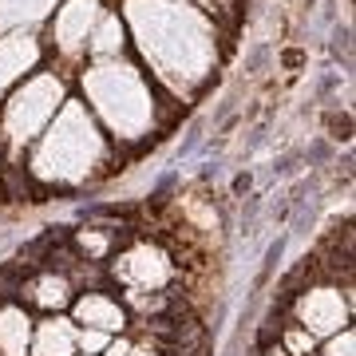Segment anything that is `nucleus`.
Listing matches in <instances>:
<instances>
[{
	"label": "nucleus",
	"mask_w": 356,
	"mask_h": 356,
	"mask_svg": "<svg viewBox=\"0 0 356 356\" xmlns=\"http://www.w3.org/2000/svg\"><path fill=\"white\" fill-rule=\"evenodd\" d=\"M242 191H250V175H238V178H234V194H242Z\"/></svg>",
	"instance_id": "21"
},
{
	"label": "nucleus",
	"mask_w": 356,
	"mask_h": 356,
	"mask_svg": "<svg viewBox=\"0 0 356 356\" xmlns=\"http://www.w3.org/2000/svg\"><path fill=\"white\" fill-rule=\"evenodd\" d=\"M76 356H79V353H76Z\"/></svg>",
	"instance_id": "23"
},
{
	"label": "nucleus",
	"mask_w": 356,
	"mask_h": 356,
	"mask_svg": "<svg viewBox=\"0 0 356 356\" xmlns=\"http://www.w3.org/2000/svg\"><path fill=\"white\" fill-rule=\"evenodd\" d=\"M353 285H332V281L313 277L285 301V317L293 325H301L305 332H313L321 344L325 337L353 325Z\"/></svg>",
	"instance_id": "7"
},
{
	"label": "nucleus",
	"mask_w": 356,
	"mask_h": 356,
	"mask_svg": "<svg viewBox=\"0 0 356 356\" xmlns=\"http://www.w3.org/2000/svg\"><path fill=\"white\" fill-rule=\"evenodd\" d=\"M60 0H0V36L4 32H40Z\"/></svg>",
	"instance_id": "14"
},
{
	"label": "nucleus",
	"mask_w": 356,
	"mask_h": 356,
	"mask_svg": "<svg viewBox=\"0 0 356 356\" xmlns=\"http://www.w3.org/2000/svg\"><path fill=\"white\" fill-rule=\"evenodd\" d=\"M131 344H135V332H119V337H111V341H107V348H103L99 356H127Z\"/></svg>",
	"instance_id": "19"
},
{
	"label": "nucleus",
	"mask_w": 356,
	"mask_h": 356,
	"mask_svg": "<svg viewBox=\"0 0 356 356\" xmlns=\"http://www.w3.org/2000/svg\"><path fill=\"white\" fill-rule=\"evenodd\" d=\"M277 344H281V348H285L289 356H309V353H317V337H313V332H305L301 325H293L289 317L281 321Z\"/></svg>",
	"instance_id": "15"
},
{
	"label": "nucleus",
	"mask_w": 356,
	"mask_h": 356,
	"mask_svg": "<svg viewBox=\"0 0 356 356\" xmlns=\"http://www.w3.org/2000/svg\"><path fill=\"white\" fill-rule=\"evenodd\" d=\"M111 8V0H60L56 13L48 16V24L40 28L48 64L64 67L67 76H76L83 60H88V44L103 13Z\"/></svg>",
	"instance_id": "5"
},
{
	"label": "nucleus",
	"mask_w": 356,
	"mask_h": 356,
	"mask_svg": "<svg viewBox=\"0 0 356 356\" xmlns=\"http://www.w3.org/2000/svg\"><path fill=\"white\" fill-rule=\"evenodd\" d=\"M107 332H99V329H83V325H76V353L79 356H99L103 348H107Z\"/></svg>",
	"instance_id": "17"
},
{
	"label": "nucleus",
	"mask_w": 356,
	"mask_h": 356,
	"mask_svg": "<svg viewBox=\"0 0 356 356\" xmlns=\"http://www.w3.org/2000/svg\"><path fill=\"white\" fill-rule=\"evenodd\" d=\"M107 281L135 293H163L178 285V261L159 238H143L139 229L107 257Z\"/></svg>",
	"instance_id": "6"
},
{
	"label": "nucleus",
	"mask_w": 356,
	"mask_h": 356,
	"mask_svg": "<svg viewBox=\"0 0 356 356\" xmlns=\"http://www.w3.org/2000/svg\"><path fill=\"white\" fill-rule=\"evenodd\" d=\"M131 44V60L154 79L175 107H194L218 79L226 56L222 20L191 0H115Z\"/></svg>",
	"instance_id": "1"
},
{
	"label": "nucleus",
	"mask_w": 356,
	"mask_h": 356,
	"mask_svg": "<svg viewBox=\"0 0 356 356\" xmlns=\"http://www.w3.org/2000/svg\"><path fill=\"white\" fill-rule=\"evenodd\" d=\"M321 356H356V329L353 325H344L341 332H332V337H325V341L317 344Z\"/></svg>",
	"instance_id": "16"
},
{
	"label": "nucleus",
	"mask_w": 356,
	"mask_h": 356,
	"mask_svg": "<svg viewBox=\"0 0 356 356\" xmlns=\"http://www.w3.org/2000/svg\"><path fill=\"white\" fill-rule=\"evenodd\" d=\"M32 325H36V313L24 309L16 297H4L0 301V356H28Z\"/></svg>",
	"instance_id": "12"
},
{
	"label": "nucleus",
	"mask_w": 356,
	"mask_h": 356,
	"mask_svg": "<svg viewBox=\"0 0 356 356\" xmlns=\"http://www.w3.org/2000/svg\"><path fill=\"white\" fill-rule=\"evenodd\" d=\"M67 317L76 321V325H83V329L107 332V337H119V332L131 329L127 309H123V301L115 297L111 285H99V289H79L76 301H72V309H67Z\"/></svg>",
	"instance_id": "10"
},
{
	"label": "nucleus",
	"mask_w": 356,
	"mask_h": 356,
	"mask_svg": "<svg viewBox=\"0 0 356 356\" xmlns=\"http://www.w3.org/2000/svg\"><path fill=\"white\" fill-rule=\"evenodd\" d=\"M123 56H131L127 28H123V16L115 13V4H111V8L103 13V20L95 24V32H91L88 60H83V64H91V60H123Z\"/></svg>",
	"instance_id": "13"
},
{
	"label": "nucleus",
	"mask_w": 356,
	"mask_h": 356,
	"mask_svg": "<svg viewBox=\"0 0 356 356\" xmlns=\"http://www.w3.org/2000/svg\"><path fill=\"white\" fill-rule=\"evenodd\" d=\"M67 99H72V76L56 64H44L4 95V103H0V159H4V166L24 163L28 147L40 139V131L56 119V111Z\"/></svg>",
	"instance_id": "4"
},
{
	"label": "nucleus",
	"mask_w": 356,
	"mask_h": 356,
	"mask_svg": "<svg viewBox=\"0 0 356 356\" xmlns=\"http://www.w3.org/2000/svg\"><path fill=\"white\" fill-rule=\"evenodd\" d=\"M28 356H76V321L67 317V313L36 317Z\"/></svg>",
	"instance_id": "11"
},
{
	"label": "nucleus",
	"mask_w": 356,
	"mask_h": 356,
	"mask_svg": "<svg viewBox=\"0 0 356 356\" xmlns=\"http://www.w3.org/2000/svg\"><path fill=\"white\" fill-rule=\"evenodd\" d=\"M16 301L24 309H32L36 317H48V313H67L72 301H76V285L67 273L60 269H48V266H36L28 269L20 289H16Z\"/></svg>",
	"instance_id": "8"
},
{
	"label": "nucleus",
	"mask_w": 356,
	"mask_h": 356,
	"mask_svg": "<svg viewBox=\"0 0 356 356\" xmlns=\"http://www.w3.org/2000/svg\"><path fill=\"white\" fill-rule=\"evenodd\" d=\"M123 154L111 147V139L99 131L76 91L72 99L56 111L48 127L40 131V139L28 147L24 163L16 166L28 178L32 191H83L119 170Z\"/></svg>",
	"instance_id": "3"
},
{
	"label": "nucleus",
	"mask_w": 356,
	"mask_h": 356,
	"mask_svg": "<svg viewBox=\"0 0 356 356\" xmlns=\"http://www.w3.org/2000/svg\"><path fill=\"white\" fill-rule=\"evenodd\" d=\"M163 344L166 341H147V337H135L127 356H163Z\"/></svg>",
	"instance_id": "20"
},
{
	"label": "nucleus",
	"mask_w": 356,
	"mask_h": 356,
	"mask_svg": "<svg viewBox=\"0 0 356 356\" xmlns=\"http://www.w3.org/2000/svg\"><path fill=\"white\" fill-rule=\"evenodd\" d=\"M309 356H321V353H309Z\"/></svg>",
	"instance_id": "22"
},
{
	"label": "nucleus",
	"mask_w": 356,
	"mask_h": 356,
	"mask_svg": "<svg viewBox=\"0 0 356 356\" xmlns=\"http://www.w3.org/2000/svg\"><path fill=\"white\" fill-rule=\"evenodd\" d=\"M281 257H285V234H281L277 242H269V250H266V261H261V273H257V289L266 285L269 277H273V269L281 266Z\"/></svg>",
	"instance_id": "18"
},
{
	"label": "nucleus",
	"mask_w": 356,
	"mask_h": 356,
	"mask_svg": "<svg viewBox=\"0 0 356 356\" xmlns=\"http://www.w3.org/2000/svg\"><path fill=\"white\" fill-rule=\"evenodd\" d=\"M44 64H48V51L40 32H4L0 36V103L16 83H24Z\"/></svg>",
	"instance_id": "9"
},
{
	"label": "nucleus",
	"mask_w": 356,
	"mask_h": 356,
	"mask_svg": "<svg viewBox=\"0 0 356 356\" xmlns=\"http://www.w3.org/2000/svg\"><path fill=\"white\" fill-rule=\"evenodd\" d=\"M72 91L83 99V107L119 154L154 143L163 131L175 127L178 115H186L154 88V79L131 56L83 64L72 76Z\"/></svg>",
	"instance_id": "2"
}]
</instances>
